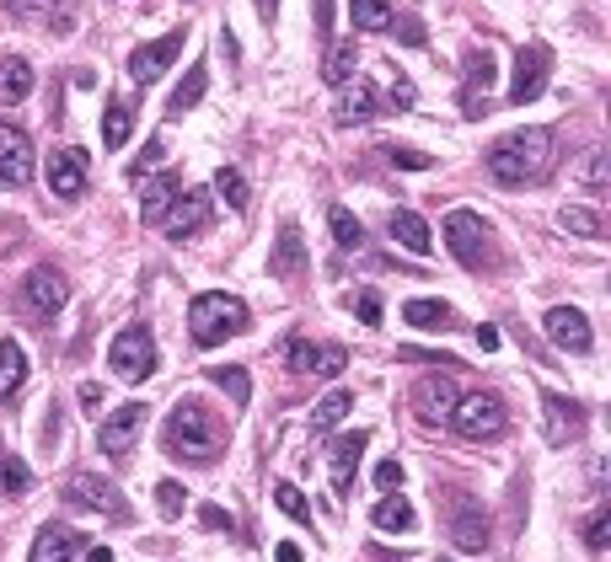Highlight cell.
Here are the masks:
<instances>
[{"label": "cell", "mask_w": 611, "mask_h": 562, "mask_svg": "<svg viewBox=\"0 0 611 562\" xmlns=\"http://www.w3.org/2000/svg\"><path fill=\"white\" fill-rule=\"evenodd\" d=\"M553 161H558L553 129H515L489 151V177L504 188H526V183H542L553 172Z\"/></svg>", "instance_id": "1"}, {"label": "cell", "mask_w": 611, "mask_h": 562, "mask_svg": "<svg viewBox=\"0 0 611 562\" xmlns=\"http://www.w3.org/2000/svg\"><path fill=\"white\" fill-rule=\"evenodd\" d=\"M220 444H226V429H220V418H215L204 401H177V407H172V418H166V450H172L177 461L209 466V461L220 455Z\"/></svg>", "instance_id": "2"}, {"label": "cell", "mask_w": 611, "mask_h": 562, "mask_svg": "<svg viewBox=\"0 0 611 562\" xmlns=\"http://www.w3.org/2000/svg\"><path fill=\"white\" fill-rule=\"evenodd\" d=\"M247 321H252L247 300L242 295H226V289H204V295H194V306H188V332H194L199 349H215V343L247 332Z\"/></svg>", "instance_id": "3"}, {"label": "cell", "mask_w": 611, "mask_h": 562, "mask_svg": "<svg viewBox=\"0 0 611 562\" xmlns=\"http://www.w3.org/2000/svg\"><path fill=\"white\" fill-rule=\"evenodd\" d=\"M504 401L493 397V392H472V397L456 401V412H450V429L461 434V440H493V434H504Z\"/></svg>", "instance_id": "4"}, {"label": "cell", "mask_w": 611, "mask_h": 562, "mask_svg": "<svg viewBox=\"0 0 611 562\" xmlns=\"http://www.w3.org/2000/svg\"><path fill=\"white\" fill-rule=\"evenodd\" d=\"M108 364H113V375L119 381H145V375H156V338H151V327H123L119 338H113V349H108Z\"/></svg>", "instance_id": "5"}, {"label": "cell", "mask_w": 611, "mask_h": 562, "mask_svg": "<svg viewBox=\"0 0 611 562\" xmlns=\"http://www.w3.org/2000/svg\"><path fill=\"white\" fill-rule=\"evenodd\" d=\"M145 418H151V407H145V401H123V407H113V412H102V423H97V444H102L113 461H123V455L140 444V434H145Z\"/></svg>", "instance_id": "6"}, {"label": "cell", "mask_w": 611, "mask_h": 562, "mask_svg": "<svg viewBox=\"0 0 611 562\" xmlns=\"http://www.w3.org/2000/svg\"><path fill=\"white\" fill-rule=\"evenodd\" d=\"M446 241H450V252H456L461 268H483V257H489V225H483L472 209H450Z\"/></svg>", "instance_id": "7"}, {"label": "cell", "mask_w": 611, "mask_h": 562, "mask_svg": "<svg viewBox=\"0 0 611 562\" xmlns=\"http://www.w3.org/2000/svg\"><path fill=\"white\" fill-rule=\"evenodd\" d=\"M547 70H553V54H547L542 43H526V48L515 54V76H510V102H515V108L536 102V97L547 91Z\"/></svg>", "instance_id": "8"}, {"label": "cell", "mask_w": 611, "mask_h": 562, "mask_svg": "<svg viewBox=\"0 0 611 562\" xmlns=\"http://www.w3.org/2000/svg\"><path fill=\"white\" fill-rule=\"evenodd\" d=\"M33 183V140L17 123H0V188H28Z\"/></svg>", "instance_id": "9"}, {"label": "cell", "mask_w": 611, "mask_h": 562, "mask_svg": "<svg viewBox=\"0 0 611 562\" xmlns=\"http://www.w3.org/2000/svg\"><path fill=\"white\" fill-rule=\"evenodd\" d=\"M456 401H461V392H456L450 375H424V381L413 386V412H418V423H429V429L450 423Z\"/></svg>", "instance_id": "10"}, {"label": "cell", "mask_w": 611, "mask_h": 562, "mask_svg": "<svg viewBox=\"0 0 611 562\" xmlns=\"http://www.w3.org/2000/svg\"><path fill=\"white\" fill-rule=\"evenodd\" d=\"M65 504H76V509H97V515H108V520H123L119 487H113L108 477H91V472L65 477Z\"/></svg>", "instance_id": "11"}, {"label": "cell", "mask_w": 611, "mask_h": 562, "mask_svg": "<svg viewBox=\"0 0 611 562\" xmlns=\"http://www.w3.org/2000/svg\"><path fill=\"white\" fill-rule=\"evenodd\" d=\"M65 300H70V279L59 274V268H33L28 279H22V306L28 311H39V317H54V311H65Z\"/></svg>", "instance_id": "12"}, {"label": "cell", "mask_w": 611, "mask_h": 562, "mask_svg": "<svg viewBox=\"0 0 611 562\" xmlns=\"http://www.w3.org/2000/svg\"><path fill=\"white\" fill-rule=\"evenodd\" d=\"M542 332H547V343H558L564 354H590V343H596L590 317L574 311V306H553V311L542 317Z\"/></svg>", "instance_id": "13"}, {"label": "cell", "mask_w": 611, "mask_h": 562, "mask_svg": "<svg viewBox=\"0 0 611 562\" xmlns=\"http://www.w3.org/2000/svg\"><path fill=\"white\" fill-rule=\"evenodd\" d=\"M183 27L177 33H166V38H156V43H140L134 54H129V76L140 80V86H151V80H162L166 70H172V59L183 54Z\"/></svg>", "instance_id": "14"}, {"label": "cell", "mask_w": 611, "mask_h": 562, "mask_svg": "<svg viewBox=\"0 0 611 562\" xmlns=\"http://www.w3.org/2000/svg\"><path fill=\"white\" fill-rule=\"evenodd\" d=\"M86 177H91V166H86V151H59V156H48V194L54 199H81L86 194Z\"/></svg>", "instance_id": "15"}, {"label": "cell", "mask_w": 611, "mask_h": 562, "mask_svg": "<svg viewBox=\"0 0 611 562\" xmlns=\"http://www.w3.org/2000/svg\"><path fill=\"white\" fill-rule=\"evenodd\" d=\"M365 444H370V434L365 429H354V434H343V440L327 450V477H332V493H338V498L349 493V482H354V472H360Z\"/></svg>", "instance_id": "16"}, {"label": "cell", "mask_w": 611, "mask_h": 562, "mask_svg": "<svg viewBox=\"0 0 611 562\" xmlns=\"http://www.w3.org/2000/svg\"><path fill=\"white\" fill-rule=\"evenodd\" d=\"M269 274H274V279H301V274H306V241H301V225H295V220L280 225V241H274V252H269Z\"/></svg>", "instance_id": "17"}, {"label": "cell", "mask_w": 611, "mask_h": 562, "mask_svg": "<svg viewBox=\"0 0 611 562\" xmlns=\"http://www.w3.org/2000/svg\"><path fill=\"white\" fill-rule=\"evenodd\" d=\"M450 541L467 552V558H478V552H489V520H483V509L478 504H456V515H450Z\"/></svg>", "instance_id": "18"}, {"label": "cell", "mask_w": 611, "mask_h": 562, "mask_svg": "<svg viewBox=\"0 0 611 562\" xmlns=\"http://www.w3.org/2000/svg\"><path fill=\"white\" fill-rule=\"evenodd\" d=\"M166 236H199L204 225H209V194H183V199H172V209H166Z\"/></svg>", "instance_id": "19"}, {"label": "cell", "mask_w": 611, "mask_h": 562, "mask_svg": "<svg viewBox=\"0 0 611 562\" xmlns=\"http://www.w3.org/2000/svg\"><path fill=\"white\" fill-rule=\"evenodd\" d=\"M542 412H547V440L553 444H569L579 429H585V407L574 397H558V392H547L542 397Z\"/></svg>", "instance_id": "20"}, {"label": "cell", "mask_w": 611, "mask_h": 562, "mask_svg": "<svg viewBox=\"0 0 611 562\" xmlns=\"http://www.w3.org/2000/svg\"><path fill=\"white\" fill-rule=\"evenodd\" d=\"M386 231H392V241H397L403 252H413V257H429V252H435V236H429V225H424L413 209H392Z\"/></svg>", "instance_id": "21"}, {"label": "cell", "mask_w": 611, "mask_h": 562, "mask_svg": "<svg viewBox=\"0 0 611 562\" xmlns=\"http://www.w3.org/2000/svg\"><path fill=\"white\" fill-rule=\"evenodd\" d=\"M76 552H81V536L70 525H43L33 541V562H70Z\"/></svg>", "instance_id": "22"}, {"label": "cell", "mask_w": 611, "mask_h": 562, "mask_svg": "<svg viewBox=\"0 0 611 562\" xmlns=\"http://www.w3.org/2000/svg\"><path fill=\"white\" fill-rule=\"evenodd\" d=\"M33 97V65L28 59H0V108H17Z\"/></svg>", "instance_id": "23"}, {"label": "cell", "mask_w": 611, "mask_h": 562, "mask_svg": "<svg viewBox=\"0 0 611 562\" xmlns=\"http://www.w3.org/2000/svg\"><path fill=\"white\" fill-rule=\"evenodd\" d=\"M375 119V86L370 80H349L338 97V123H365Z\"/></svg>", "instance_id": "24"}, {"label": "cell", "mask_w": 611, "mask_h": 562, "mask_svg": "<svg viewBox=\"0 0 611 562\" xmlns=\"http://www.w3.org/2000/svg\"><path fill=\"white\" fill-rule=\"evenodd\" d=\"M172 199H177V177H156V183H145V188H140V220H145V225H162L166 209H172Z\"/></svg>", "instance_id": "25"}, {"label": "cell", "mask_w": 611, "mask_h": 562, "mask_svg": "<svg viewBox=\"0 0 611 562\" xmlns=\"http://www.w3.org/2000/svg\"><path fill=\"white\" fill-rule=\"evenodd\" d=\"M354 70H360V48H354V38L332 43V48H327V59H323V80H327V86H349Z\"/></svg>", "instance_id": "26"}, {"label": "cell", "mask_w": 611, "mask_h": 562, "mask_svg": "<svg viewBox=\"0 0 611 562\" xmlns=\"http://www.w3.org/2000/svg\"><path fill=\"white\" fill-rule=\"evenodd\" d=\"M493 80H499V70H493L489 48H483V54L472 48V54H467V91H461V108H467V113H472V97H478V91L489 97V91H493Z\"/></svg>", "instance_id": "27"}, {"label": "cell", "mask_w": 611, "mask_h": 562, "mask_svg": "<svg viewBox=\"0 0 611 562\" xmlns=\"http://www.w3.org/2000/svg\"><path fill=\"white\" fill-rule=\"evenodd\" d=\"M204 91H209V65H204V59H199V65H194V70L183 76V86L172 91V102H166V108H172V113L183 119L188 108H199V102H204Z\"/></svg>", "instance_id": "28"}, {"label": "cell", "mask_w": 611, "mask_h": 562, "mask_svg": "<svg viewBox=\"0 0 611 562\" xmlns=\"http://www.w3.org/2000/svg\"><path fill=\"white\" fill-rule=\"evenodd\" d=\"M349 407H354V392H343V386H338V392H327V397L312 407V434H327V429H338Z\"/></svg>", "instance_id": "29"}, {"label": "cell", "mask_w": 611, "mask_h": 562, "mask_svg": "<svg viewBox=\"0 0 611 562\" xmlns=\"http://www.w3.org/2000/svg\"><path fill=\"white\" fill-rule=\"evenodd\" d=\"M403 321H407V327H418V332H446L450 306H446V300H407Z\"/></svg>", "instance_id": "30"}, {"label": "cell", "mask_w": 611, "mask_h": 562, "mask_svg": "<svg viewBox=\"0 0 611 562\" xmlns=\"http://www.w3.org/2000/svg\"><path fill=\"white\" fill-rule=\"evenodd\" d=\"M349 16L360 33H392V22H397L386 0H349Z\"/></svg>", "instance_id": "31"}, {"label": "cell", "mask_w": 611, "mask_h": 562, "mask_svg": "<svg viewBox=\"0 0 611 562\" xmlns=\"http://www.w3.org/2000/svg\"><path fill=\"white\" fill-rule=\"evenodd\" d=\"M28 381V354H22V343H0V397H11L17 386Z\"/></svg>", "instance_id": "32"}, {"label": "cell", "mask_w": 611, "mask_h": 562, "mask_svg": "<svg viewBox=\"0 0 611 562\" xmlns=\"http://www.w3.org/2000/svg\"><path fill=\"white\" fill-rule=\"evenodd\" d=\"M28 487H33V472H28V466H22L6 444H0V493H6V498H22Z\"/></svg>", "instance_id": "33"}, {"label": "cell", "mask_w": 611, "mask_h": 562, "mask_svg": "<svg viewBox=\"0 0 611 562\" xmlns=\"http://www.w3.org/2000/svg\"><path fill=\"white\" fill-rule=\"evenodd\" d=\"M370 520H375V530H413V504L407 498H381L370 509Z\"/></svg>", "instance_id": "34"}, {"label": "cell", "mask_w": 611, "mask_h": 562, "mask_svg": "<svg viewBox=\"0 0 611 562\" xmlns=\"http://www.w3.org/2000/svg\"><path fill=\"white\" fill-rule=\"evenodd\" d=\"M209 381H215L226 397L237 401V407H247V397H252V381H247L242 364H220V370H209Z\"/></svg>", "instance_id": "35"}, {"label": "cell", "mask_w": 611, "mask_h": 562, "mask_svg": "<svg viewBox=\"0 0 611 562\" xmlns=\"http://www.w3.org/2000/svg\"><path fill=\"white\" fill-rule=\"evenodd\" d=\"M327 225H332V241H338L343 252H360V246H365V225H360L349 209H332V214H327Z\"/></svg>", "instance_id": "36"}, {"label": "cell", "mask_w": 611, "mask_h": 562, "mask_svg": "<svg viewBox=\"0 0 611 562\" xmlns=\"http://www.w3.org/2000/svg\"><path fill=\"white\" fill-rule=\"evenodd\" d=\"M129 129H134L129 102H108V113H102V140H108V151H119L123 140H129Z\"/></svg>", "instance_id": "37"}, {"label": "cell", "mask_w": 611, "mask_h": 562, "mask_svg": "<svg viewBox=\"0 0 611 562\" xmlns=\"http://www.w3.org/2000/svg\"><path fill=\"white\" fill-rule=\"evenodd\" d=\"M574 183L590 188V194H601V188H607V151H585L579 166H574Z\"/></svg>", "instance_id": "38"}, {"label": "cell", "mask_w": 611, "mask_h": 562, "mask_svg": "<svg viewBox=\"0 0 611 562\" xmlns=\"http://www.w3.org/2000/svg\"><path fill=\"white\" fill-rule=\"evenodd\" d=\"M558 225H564L569 236H585V241L601 236V214H596V209H579V203H569V209L558 214Z\"/></svg>", "instance_id": "39"}, {"label": "cell", "mask_w": 611, "mask_h": 562, "mask_svg": "<svg viewBox=\"0 0 611 562\" xmlns=\"http://www.w3.org/2000/svg\"><path fill=\"white\" fill-rule=\"evenodd\" d=\"M274 504H280L295 525H312V504H306V493H301L295 482H280V487H274Z\"/></svg>", "instance_id": "40"}, {"label": "cell", "mask_w": 611, "mask_h": 562, "mask_svg": "<svg viewBox=\"0 0 611 562\" xmlns=\"http://www.w3.org/2000/svg\"><path fill=\"white\" fill-rule=\"evenodd\" d=\"M215 194L231 203V209H247V177L237 166H220V172H215Z\"/></svg>", "instance_id": "41"}, {"label": "cell", "mask_w": 611, "mask_h": 562, "mask_svg": "<svg viewBox=\"0 0 611 562\" xmlns=\"http://www.w3.org/2000/svg\"><path fill=\"white\" fill-rule=\"evenodd\" d=\"M6 11H17L22 22H54V11H59V0H0Z\"/></svg>", "instance_id": "42"}, {"label": "cell", "mask_w": 611, "mask_h": 562, "mask_svg": "<svg viewBox=\"0 0 611 562\" xmlns=\"http://www.w3.org/2000/svg\"><path fill=\"white\" fill-rule=\"evenodd\" d=\"M585 547H590L596 558H607V552H611V509H601L596 520L585 525Z\"/></svg>", "instance_id": "43"}, {"label": "cell", "mask_w": 611, "mask_h": 562, "mask_svg": "<svg viewBox=\"0 0 611 562\" xmlns=\"http://www.w3.org/2000/svg\"><path fill=\"white\" fill-rule=\"evenodd\" d=\"M183 498H188V493H183L177 482H162V487H156V509H162V520H177V515H183Z\"/></svg>", "instance_id": "44"}, {"label": "cell", "mask_w": 611, "mask_h": 562, "mask_svg": "<svg viewBox=\"0 0 611 562\" xmlns=\"http://www.w3.org/2000/svg\"><path fill=\"white\" fill-rule=\"evenodd\" d=\"M343 364H349V354H343V349H317V360H312V375L332 381V375H338Z\"/></svg>", "instance_id": "45"}, {"label": "cell", "mask_w": 611, "mask_h": 562, "mask_svg": "<svg viewBox=\"0 0 611 562\" xmlns=\"http://www.w3.org/2000/svg\"><path fill=\"white\" fill-rule=\"evenodd\" d=\"M285 360H290V370H295V375H312V360H317V349L295 338V343L285 349Z\"/></svg>", "instance_id": "46"}, {"label": "cell", "mask_w": 611, "mask_h": 562, "mask_svg": "<svg viewBox=\"0 0 611 562\" xmlns=\"http://www.w3.org/2000/svg\"><path fill=\"white\" fill-rule=\"evenodd\" d=\"M166 161V145L162 140H151V145H145V151H140V161H134V166H129V177H140V172H156V166H162Z\"/></svg>", "instance_id": "47"}, {"label": "cell", "mask_w": 611, "mask_h": 562, "mask_svg": "<svg viewBox=\"0 0 611 562\" xmlns=\"http://www.w3.org/2000/svg\"><path fill=\"white\" fill-rule=\"evenodd\" d=\"M386 161H392V166H403V172H424V166H429V156H424V151H397V145L386 151Z\"/></svg>", "instance_id": "48"}, {"label": "cell", "mask_w": 611, "mask_h": 562, "mask_svg": "<svg viewBox=\"0 0 611 562\" xmlns=\"http://www.w3.org/2000/svg\"><path fill=\"white\" fill-rule=\"evenodd\" d=\"M375 487H381V493L403 487V466H397V461H381V466H375Z\"/></svg>", "instance_id": "49"}, {"label": "cell", "mask_w": 611, "mask_h": 562, "mask_svg": "<svg viewBox=\"0 0 611 562\" xmlns=\"http://www.w3.org/2000/svg\"><path fill=\"white\" fill-rule=\"evenodd\" d=\"M349 306H354V311H360V321H370V327L381 321V300H375V295H354Z\"/></svg>", "instance_id": "50"}, {"label": "cell", "mask_w": 611, "mask_h": 562, "mask_svg": "<svg viewBox=\"0 0 611 562\" xmlns=\"http://www.w3.org/2000/svg\"><path fill=\"white\" fill-rule=\"evenodd\" d=\"M81 407L97 418V412H102V386H91V381H86V386H81Z\"/></svg>", "instance_id": "51"}, {"label": "cell", "mask_w": 611, "mask_h": 562, "mask_svg": "<svg viewBox=\"0 0 611 562\" xmlns=\"http://www.w3.org/2000/svg\"><path fill=\"white\" fill-rule=\"evenodd\" d=\"M274 562H306V552H301L295 541H280V552H274Z\"/></svg>", "instance_id": "52"}, {"label": "cell", "mask_w": 611, "mask_h": 562, "mask_svg": "<svg viewBox=\"0 0 611 562\" xmlns=\"http://www.w3.org/2000/svg\"><path fill=\"white\" fill-rule=\"evenodd\" d=\"M204 525H209V530H231V515H226V509H204Z\"/></svg>", "instance_id": "53"}, {"label": "cell", "mask_w": 611, "mask_h": 562, "mask_svg": "<svg viewBox=\"0 0 611 562\" xmlns=\"http://www.w3.org/2000/svg\"><path fill=\"white\" fill-rule=\"evenodd\" d=\"M392 102H403V108L413 102V86H407V80H392Z\"/></svg>", "instance_id": "54"}, {"label": "cell", "mask_w": 611, "mask_h": 562, "mask_svg": "<svg viewBox=\"0 0 611 562\" xmlns=\"http://www.w3.org/2000/svg\"><path fill=\"white\" fill-rule=\"evenodd\" d=\"M478 343H483V354H493V349H499V332H493V327H478Z\"/></svg>", "instance_id": "55"}, {"label": "cell", "mask_w": 611, "mask_h": 562, "mask_svg": "<svg viewBox=\"0 0 611 562\" xmlns=\"http://www.w3.org/2000/svg\"><path fill=\"white\" fill-rule=\"evenodd\" d=\"M252 5H258V16H263V22H274V16H280V0H252Z\"/></svg>", "instance_id": "56"}, {"label": "cell", "mask_w": 611, "mask_h": 562, "mask_svg": "<svg viewBox=\"0 0 611 562\" xmlns=\"http://www.w3.org/2000/svg\"><path fill=\"white\" fill-rule=\"evenodd\" d=\"M327 22H332V0H317V27L327 33Z\"/></svg>", "instance_id": "57"}, {"label": "cell", "mask_w": 611, "mask_h": 562, "mask_svg": "<svg viewBox=\"0 0 611 562\" xmlns=\"http://www.w3.org/2000/svg\"><path fill=\"white\" fill-rule=\"evenodd\" d=\"M86 562H113V552L108 547H86Z\"/></svg>", "instance_id": "58"}]
</instances>
